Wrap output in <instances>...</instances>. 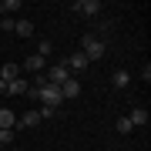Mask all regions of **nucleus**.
<instances>
[{
  "label": "nucleus",
  "instance_id": "7ed1b4c3",
  "mask_svg": "<svg viewBox=\"0 0 151 151\" xmlns=\"http://www.w3.org/2000/svg\"><path fill=\"white\" fill-rule=\"evenodd\" d=\"M70 10H77L81 17H97L101 14V0H77V4H70Z\"/></svg>",
  "mask_w": 151,
  "mask_h": 151
},
{
  "label": "nucleus",
  "instance_id": "2eb2a0df",
  "mask_svg": "<svg viewBox=\"0 0 151 151\" xmlns=\"http://www.w3.org/2000/svg\"><path fill=\"white\" fill-rule=\"evenodd\" d=\"M14 10H20V0H0V14L4 17H10Z\"/></svg>",
  "mask_w": 151,
  "mask_h": 151
},
{
  "label": "nucleus",
  "instance_id": "1a4fd4ad",
  "mask_svg": "<svg viewBox=\"0 0 151 151\" xmlns=\"http://www.w3.org/2000/svg\"><path fill=\"white\" fill-rule=\"evenodd\" d=\"M14 124H17V114L10 108H0V131H14Z\"/></svg>",
  "mask_w": 151,
  "mask_h": 151
},
{
  "label": "nucleus",
  "instance_id": "20e7f679",
  "mask_svg": "<svg viewBox=\"0 0 151 151\" xmlns=\"http://www.w3.org/2000/svg\"><path fill=\"white\" fill-rule=\"evenodd\" d=\"M44 77H47V81L50 84H64L67 81V77H70V70H67V64H64V60H60V64H54V67H47V74H44Z\"/></svg>",
  "mask_w": 151,
  "mask_h": 151
},
{
  "label": "nucleus",
  "instance_id": "ddd939ff",
  "mask_svg": "<svg viewBox=\"0 0 151 151\" xmlns=\"http://www.w3.org/2000/svg\"><path fill=\"white\" fill-rule=\"evenodd\" d=\"M27 91H30V84L24 81V77H17V81L7 84V94H27Z\"/></svg>",
  "mask_w": 151,
  "mask_h": 151
},
{
  "label": "nucleus",
  "instance_id": "9b49d317",
  "mask_svg": "<svg viewBox=\"0 0 151 151\" xmlns=\"http://www.w3.org/2000/svg\"><path fill=\"white\" fill-rule=\"evenodd\" d=\"M128 121H131V128H145L148 124V108H134L128 114Z\"/></svg>",
  "mask_w": 151,
  "mask_h": 151
},
{
  "label": "nucleus",
  "instance_id": "4468645a",
  "mask_svg": "<svg viewBox=\"0 0 151 151\" xmlns=\"http://www.w3.org/2000/svg\"><path fill=\"white\" fill-rule=\"evenodd\" d=\"M50 54H54V44H50L47 37H40V40H37V57H44V60H47Z\"/></svg>",
  "mask_w": 151,
  "mask_h": 151
},
{
  "label": "nucleus",
  "instance_id": "f3484780",
  "mask_svg": "<svg viewBox=\"0 0 151 151\" xmlns=\"http://www.w3.org/2000/svg\"><path fill=\"white\" fill-rule=\"evenodd\" d=\"M131 131H134L131 121H128V118H118V134H131Z\"/></svg>",
  "mask_w": 151,
  "mask_h": 151
},
{
  "label": "nucleus",
  "instance_id": "423d86ee",
  "mask_svg": "<svg viewBox=\"0 0 151 151\" xmlns=\"http://www.w3.org/2000/svg\"><path fill=\"white\" fill-rule=\"evenodd\" d=\"M24 70H27V74H40V70L44 67H47V60H44V57H37V54H30L27 60H24V64H20Z\"/></svg>",
  "mask_w": 151,
  "mask_h": 151
},
{
  "label": "nucleus",
  "instance_id": "a211bd4d",
  "mask_svg": "<svg viewBox=\"0 0 151 151\" xmlns=\"http://www.w3.org/2000/svg\"><path fill=\"white\" fill-rule=\"evenodd\" d=\"M0 145H14V131H0Z\"/></svg>",
  "mask_w": 151,
  "mask_h": 151
},
{
  "label": "nucleus",
  "instance_id": "6ab92c4d",
  "mask_svg": "<svg viewBox=\"0 0 151 151\" xmlns=\"http://www.w3.org/2000/svg\"><path fill=\"white\" fill-rule=\"evenodd\" d=\"M0 27H4V30H10V34H14V17H0Z\"/></svg>",
  "mask_w": 151,
  "mask_h": 151
},
{
  "label": "nucleus",
  "instance_id": "dca6fc26",
  "mask_svg": "<svg viewBox=\"0 0 151 151\" xmlns=\"http://www.w3.org/2000/svg\"><path fill=\"white\" fill-rule=\"evenodd\" d=\"M111 81H114V87H128L131 84V74H128V70H114Z\"/></svg>",
  "mask_w": 151,
  "mask_h": 151
},
{
  "label": "nucleus",
  "instance_id": "9d476101",
  "mask_svg": "<svg viewBox=\"0 0 151 151\" xmlns=\"http://www.w3.org/2000/svg\"><path fill=\"white\" fill-rule=\"evenodd\" d=\"M60 94L64 97H77L81 94V81H77V77H67V81L60 84Z\"/></svg>",
  "mask_w": 151,
  "mask_h": 151
},
{
  "label": "nucleus",
  "instance_id": "0eeeda50",
  "mask_svg": "<svg viewBox=\"0 0 151 151\" xmlns=\"http://www.w3.org/2000/svg\"><path fill=\"white\" fill-rule=\"evenodd\" d=\"M17 77H20V64H4V67H0V81H4V84L17 81Z\"/></svg>",
  "mask_w": 151,
  "mask_h": 151
},
{
  "label": "nucleus",
  "instance_id": "412c9836",
  "mask_svg": "<svg viewBox=\"0 0 151 151\" xmlns=\"http://www.w3.org/2000/svg\"><path fill=\"white\" fill-rule=\"evenodd\" d=\"M0 94H7V84H4V81H0Z\"/></svg>",
  "mask_w": 151,
  "mask_h": 151
},
{
  "label": "nucleus",
  "instance_id": "f257e3e1",
  "mask_svg": "<svg viewBox=\"0 0 151 151\" xmlns=\"http://www.w3.org/2000/svg\"><path fill=\"white\" fill-rule=\"evenodd\" d=\"M30 97H37V101L40 104H47V108H60V101H64V94H60V87L57 84H44V87H30V91H27Z\"/></svg>",
  "mask_w": 151,
  "mask_h": 151
},
{
  "label": "nucleus",
  "instance_id": "aec40b11",
  "mask_svg": "<svg viewBox=\"0 0 151 151\" xmlns=\"http://www.w3.org/2000/svg\"><path fill=\"white\" fill-rule=\"evenodd\" d=\"M54 111H57V108H47V104H44L37 114H40V121H44V118H54Z\"/></svg>",
  "mask_w": 151,
  "mask_h": 151
},
{
  "label": "nucleus",
  "instance_id": "f8f14e48",
  "mask_svg": "<svg viewBox=\"0 0 151 151\" xmlns=\"http://www.w3.org/2000/svg\"><path fill=\"white\" fill-rule=\"evenodd\" d=\"M14 34L27 40V37H34V24L30 20H14Z\"/></svg>",
  "mask_w": 151,
  "mask_h": 151
},
{
  "label": "nucleus",
  "instance_id": "39448f33",
  "mask_svg": "<svg viewBox=\"0 0 151 151\" xmlns=\"http://www.w3.org/2000/svg\"><path fill=\"white\" fill-rule=\"evenodd\" d=\"M64 64H67V70H70V74H81V70H87V67H91V60H87L81 50H77V54H70Z\"/></svg>",
  "mask_w": 151,
  "mask_h": 151
},
{
  "label": "nucleus",
  "instance_id": "6e6552de",
  "mask_svg": "<svg viewBox=\"0 0 151 151\" xmlns=\"http://www.w3.org/2000/svg\"><path fill=\"white\" fill-rule=\"evenodd\" d=\"M37 124H40V114H37V111H27V114H20V118H17L14 128H37Z\"/></svg>",
  "mask_w": 151,
  "mask_h": 151
},
{
  "label": "nucleus",
  "instance_id": "f03ea898",
  "mask_svg": "<svg viewBox=\"0 0 151 151\" xmlns=\"http://www.w3.org/2000/svg\"><path fill=\"white\" fill-rule=\"evenodd\" d=\"M81 54L87 60H101L104 54H108V44H104L101 37H94V34H87V37L81 40Z\"/></svg>",
  "mask_w": 151,
  "mask_h": 151
}]
</instances>
